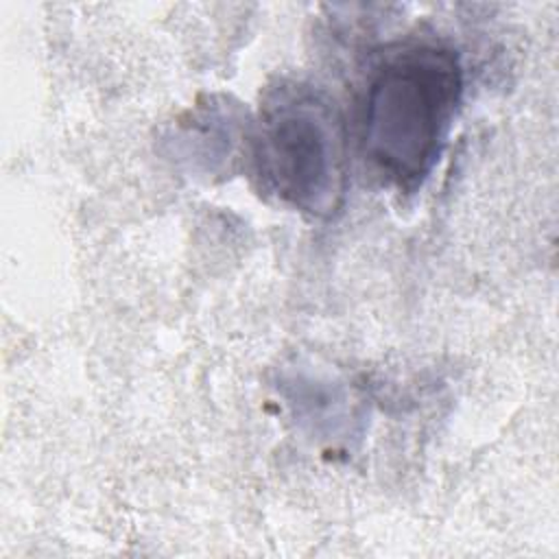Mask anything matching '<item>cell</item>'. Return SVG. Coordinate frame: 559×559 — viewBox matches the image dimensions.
I'll return each instance as SVG.
<instances>
[{"mask_svg": "<svg viewBox=\"0 0 559 559\" xmlns=\"http://www.w3.org/2000/svg\"><path fill=\"white\" fill-rule=\"evenodd\" d=\"M463 98L459 52L441 41L389 46L371 70L358 111L367 168L400 192H415L437 166Z\"/></svg>", "mask_w": 559, "mask_h": 559, "instance_id": "cell-1", "label": "cell"}, {"mask_svg": "<svg viewBox=\"0 0 559 559\" xmlns=\"http://www.w3.org/2000/svg\"><path fill=\"white\" fill-rule=\"evenodd\" d=\"M262 190L290 210L334 218L347 194V129L334 98L308 83L271 87L249 133Z\"/></svg>", "mask_w": 559, "mask_h": 559, "instance_id": "cell-2", "label": "cell"}]
</instances>
